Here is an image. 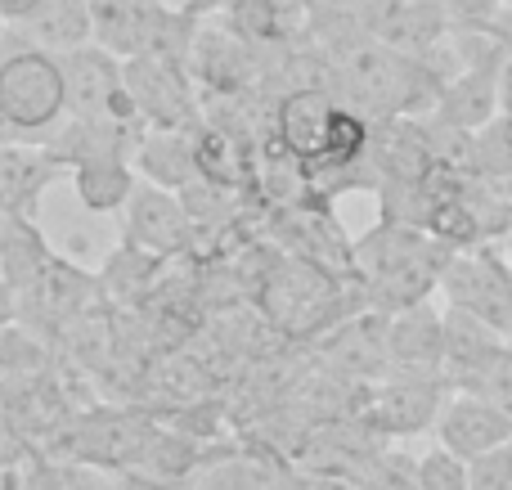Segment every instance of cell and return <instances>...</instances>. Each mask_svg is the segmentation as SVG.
Instances as JSON below:
<instances>
[{
	"label": "cell",
	"instance_id": "34",
	"mask_svg": "<svg viewBox=\"0 0 512 490\" xmlns=\"http://www.w3.org/2000/svg\"><path fill=\"white\" fill-rule=\"evenodd\" d=\"M481 36H486V41H495L499 50H504L508 59H512V5H499L495 14L486 18V27H481Z\"/></svg>",
	"mask_w": 512,
	"mask_h": 490
},
{
	"label": "cell",
	"instance_id": "10",
	"mask_svg": "<svg viewBox=\"0 0 512 490\" xmlns=\"http://www.w3.org/2000/svg\"><path fill=\"white\" fill-rule=\"evenodd\" d=\"M194 216L185 212L180 194L153 185V180H135L131 198H126V243H135L149 257H176L194 239Z\"/></svg>",
	"mask_w": 512,
	"mask_h": 490
},
{
	"label": "cell",
	"instance_id": "23",
	"mask_svg": "<svg viewBox=\"0 0 512 490\" xmlns=\"http://www.w3.org/2000/svg\"><path fill=\"white\" fill-rule=\"evenodd\" d=\"M90 27H95V45L113 54H135L140 50V14L144 0H86Z\"/></svg>",
	"mask_w": 512,
	"mask_h": 490
},
{
	"label": "cell",
	"instance_id": "30",
	"mask_svg": "<svg viewBox=\"0 0 512 490\" xmlns=\"http://www.w3.org/2000/svg\"><path fill=\"white\" fill-rule=\"evenodd\" d=\"M463 473H468V490H512V441L463 459Z\"/></svg>",
	"mask_w": 512,
	"mask_h": 490
},
{
	"label": "cell",
	"instance_id": "25",
	"mask_svg": "<svg viewBox=\"0 0 512 490\" xmlns=\"http://www.w3.org/2000/svg\"><path fill=\"white\" fill-rule=\"evenodd\" d=\"M274 459H252V455H230L216 459L207 473H198L194 490H265L274 477Z\"/></svg>",
	"mask_w": 512,
	"mask_h": 490
},
{
	"label": "cell",
	"instance_id": "38",
	"mask_svg": "<svg viewBox=\"0 0 512 490\" xmlns=\"http://www.w3.org/2000/svg\"><path fill=\"white\" fill-rule=\"evenodd\" d=\"M499 113L512 117V59L504 63V86H499Z\"/></svg>",
	"mask_w": 512,
	"mask_h": 490
},
{
	"label": "cell",
	"instance_id": "12",
	"mask_svg": "<svg viewBox=\"0 0 512 490\" xmlns=\"http://www.w3.org/2000/svg\"><path fill=\"white\" fill-rule=\"evenodd\" d=\"M382 342H387V374H441L445 329L432 297L414 306H400V311H387Z\"/></svg>",
	"mask_w": 512,
	"mask_h": 490
},
{
	"label": "cell",
	"instance_id": "4",
	"mask_svg": "<svg viewBox=\"0 0 512 490\" xmlns=\"http://www.w3.org/2000/svg\"><path fill=\"white\" fill-rule=\"evenodd\" d=\"M441 297L445 306L486 320L495 333L512 338V266L495 243H477V248H454L441 270Z\"/></svg>",
	"mask_w": 512,
	"mask_h": 490
},
{
	"label": "cell",
	"instance_id": "41",
	"mask_svg": "<svg viewBox=\"0 0 512 490\" xmlns=\"http://www.w3.org/2000/svg\"><path fill=\"white\" fill-rule=\"evenodd\" d=\"M504 257H508V266H512V230L504 234Z\"/></svg>",
	"mask_w": 512,
	"mask_h": 490
},
{
	"label": "cell",
	"instance_id": "37",
	"mask_svg": "<svg viewBox=\"0 0 512 490\" xmlns=\"http://www.w3.org/2000/svg\"><path fill=\"white\" fill-rule=\"evenodd\" d=\"M18 320V293L0 279V324H14Z\"/></svg>",
	"mask_w": 512,
	"mask_h": 490
},
{
	"label": "cell",
	"instance_id": "31",
	"mask_svg": "<svg viewBox=\"0 0 512 490\" xmlns=\"http://www.w3.org/2000/svg\"><path fill=\"white\" fill-rule=\"evenodd\" d=\"M418 486L423 490H468V473H463V459L450 455L445 446L427 450L418 459Z\"/></svg>",
	"mask_w": 512,
	"mask_h": 490
},
{
	"label": "cell",
	"instance_id": "42",
	"mask_svg": "<svg viewBox=\"0 0 512 490\" xmlns=\"http://www.w3.org/2000/svg\"><path fill=\"white\" fill-rule=\"evenodd\" d=\"M5 27H9V23H5V14H0V36H5Z\"/></svg>",
	"mask_w": 512,
	"mask_h": 490
},
{
	"label": "cell",
	"instance_id": "28",
	"mask_svg": "<svg viewBox=\"0 0 512 490\" xmlns=\"http://www.w3.org/2000/svg\"><path fill=\"white\" fill-rule=\"evenodd\" d=\"M355 477L369 490H423L418 486V459H409L405 450H387V446L373 450L369 464Z\"/></svg>",
	"mask_w": 512,
	"mask_h": 490
},
{
	"label": "cell",
	"instance_id": "26",
	"mask_svg": "<svg viewBox=\"0 0 512 490\" xmlns=\"http://www.w3.org/2000/svg\"><path fill=\"white\" fill-rule=\"evenodd\" d=\"M459 387H463V392L486 396L495 410H504L512 419V342H499V347L490 351V356L481 360V365L472 369Z\"/></svg>",
	"mask_w": 512,
	"mask_h": 490
},
{
	"label": "cell",
	"instance_id": "24",
	"mask_svg": "<svg viewBox=\"0 0 512 490\" xmlns=\"http://www.w3.org/2000/svg\"><path fill=\"white\" fill-rule=\"evenodd\" d=\"M194 158H198V176L212 180V185H225V189L239 185L243 167H248L239 144H234V135L225 131V126H212V122H203L194 131Z\"/></svg>",
	"mask_w": 512,
	"mask_h": 490
},
{
	"label": "cell",
	"instance_id": "21",
	"mask_svg": "<svg viewBox=\"0 0 512 490\" xmlns=\"http://www.w3.org/2000/svg\"><path fill=\"white\" fill-rule=\"evenodd\" d=\"M292 5L297 0H221L216 14H225V27L261 54L292 41Z\"/></svg>",
	"mask_w": 512,
	"mask_h": 490
},
{
	"label": "cell",
	"instance_id": "46",
	"mask_svg": "<svg viewBox=\"0 0 512 490\" xmlns=\"http://www.w3.org/2000/svg\"><path fill=\"white\" fill-rule=\"evenodd\" d=\"M99 490H104V486H99Z\"/></svg>",
	"mask_w": 512,
	"mask_h": 490
},
{
	"label": "cell",
	"instance_id": "39",
	"mask_svg": "<svg viewBox=\"0 0 512 490\" xmlns=\"http://www.w3.org/2000/svg\"><path fill=\"white\" fill-rule=\"evenodd\" d=\"M36 0H0V14H5V23H18V18L32 9Z\"/></svg>",
	"mask_w": 512,
	"mask_h": 490
},
{
	"label": "cell",
	"instance_id": "13",
	"mask_svg": "<svg viewBox=\"0 0 512 490\" xmlns=\"http://www.w3.org/2000/svg\"><path fill=\"white\" fill-rule=\"evenodd\" d=\"M436 441H441L450 455L472 459V455H481V450L512 441V419L504 410H495L486 396L454 387V396H445L441 414H436Z\"/></svg>",
	"mask_w": 512,
	"mask_h": 490
},
{
	"label": "cell",
	"instance_id": "15",
	"mask_svg": "<svg viewBox=\"0 0 512 490\" xmlns=\"http://www.w3.org/2000/svg\"><path fill=\"white\" fill-rule=\"evenodd\" d=\"M63 162L54 158L45 144H23L5 140L0 144V216L5 212H27L36 216L41 194L63 176Z\"/></svg>",
	"mask_w": 512,
	"mask_h": 490
},
{
	"label": "cell",
	"instance_id": "43",
	"mask_svg": "<svg viewBox=\"0 0 512 490\" xmlns=\"http://www.w3.org/2000/svg\"><path fill=\"white\" fill-rule=\"evenodd\" d=\"M499 5H512V0H499Z\"/></svg>",
	"mask_w": 512,
	"mask_h": 490
},
{
	"label": "cell",
	"instance_id": "11",
	"mask_svg": "<svg viewBox=\"0 0 512 490\" xmlns=\"http://www.w3.org/2000/svg\"><path fill=\"white\" fill-rule=\"evenodd\" d=\"M95 297H99L95 275L77 270L63 257H50V266L41 270V279L18 297V320L36 324V329H72Z\"/></svg>",
	"mask_w": 512,
	"mask_h": 490
},
{
	"label": "cell",
	"instance_id": "18",
	"mask_svg": "<svg viewBox=\"0 0 512 490\" xmlns=\"http://www.w3.org/2000/svg\"><path fill=\"white\" fill-rule=\"evenodd\" d=\"M194 131H153V126H144L140 149H135V176L153 180V185L171 189V194L203 180L194 158Z\"/></svg>",
	"mask_w": 512,
	"mask_h": 490
},
{
	"label": "cell",
	"instance_id": "7",
	"mask_svg": "<svg viewBox=\"0 0 512 490\" xmlns=\"http://www.w3.org/2000/svg\"><path fill=\"white\" fill-rule=\"evenodd\" d=\"M63 90H68V117H95V122H140L126 90L122 54L86 41L77 50L59 54Z\"/></svg>",
	"mask_w": 512,
	"mask_h": 490
},
{
	"label": "cell",
	"instance_id": "27",
	"mask_svg": "<svg viewBox=\"0 0 512 490\" xmlns=\"http://www.w3.org/2000/svg\"><path fill=\"white\" fill-rule=\"evenodd\" d=\"M477 180H512V117L495 113L486 126H477Z\"/></svg>",
	"mask_w": 512,
	"mask_h": 490
},
{
	"label": "cell",
	"instance_id": "1",
	"mask_svg": "<svg viewBox=\"0 0 512 490\" xmlns=\"http://www.w3.org/2000/svg\"><path fill=\"white\" fill-rule=\"evenodd\" d=\"M333 77L342 86L346 104H355L364 117L387 122V117H423L436 108V95L445 86V68L414 54H400L373 36L333 45Z\"/></svg>",
	"mask_w": 512,
	"mask_h": 490
},
{
	"label": "cell",
	"instance_id": "35",
	"mask_svg": "<svg viewBox=\"0 0 512 490\" xmlns=\"http://www.w3.org/2000/svg\"><path fill=\"white\" fill-rule=\"evenodd\" d=\"M301 490H369V486L346 473H310V468H301Z\"/></svg>",
	"mask_w": 512,
	"mask_h": 490
},
{
	"label": "cell",
	"instance_id": "5",
	"mask_svg": "<svg viewBox=\"0 0 512 490\" xmlns=\"http://www.w3.org/2000/svg\"><path fill=\"white\" fill-rule=\"evenodd\" d=\"M122 72L144 126H153V131H194V126H203L198 81L185 63H171L162 54H126Z\"/></svg>",
	"mask_w": 512,
	"mask_h": 490
},
{
	"label": "cell",
	"instance_id": "22",
	"mask_svg": "<svg viewBox=\"0 0 512 490\" xmlns=\"http://www.w3.org/2000/svg\"><path fill=\"white\" fill-rule=\"evenodd\" d=\"M68 176H72V189H77V203L95 216L126 207L135 180H140L131 158H86L77 167H68Z\"/></svg>",
	"mask_w": 512,
	"mask_h": 490
},
{
	"label": "cell",
	"instance_id": "40",
	"mask_svg": "<svg viewBox=\"0 0 512 490\" xmlns=\"http://www.w3.org/2000/svg\"><path fill=\"white\" fill-rule=\"evenodd\" d=\"M18 486V473H0V490H14Z\"/></svg>",
	"mask_w": 512,
	"mask_h": 490
},
{
	"label": "cell",
	"instance_id": "19",
	"mask_svg": "<svg viewBox=\"0 0 512 490\" xmlns=\"http://www.w3.org/2000/svg\"><path fill=\"white\" fill-rule=\"evenodd\" d=\"M50 257L54 252L45 248V234H41V225H36V216H27V212L0 216V279H5L18 297L41 279Z\"/></svg>",
	"mask_w": 512,
	"mask_h": 490
},
{
	"label": "cell",
	"instance_id": "9",
	"mask_svg": "<svg viewBox=\"0 0 512 490\" xmlns=\"http://www.w3.org/2000/svg\"><path fill=\"white\" fill-rule=\"evenodd\" d=\"M445 392V374H387L369 401V428L378 437H418L436 428Z\"/></svg>",
	"mask_w": 512,
	"mask_h": 490
},
{
	"label": "cell",
	"instance_id": "17",
	"mask_svg": "<svg viewBox=\"0 0 512 490\" xmlns=\"http://www.w3.org/2000/svg\"><path fill=\"white\" fill-rule=\"evenodd\" d=\"M333 104H337V95L328 86H297L283 95L279 113H274V126H279V144L288 158H297V162L315 158Z\"/></svg>",
	"mask_w": 512,
	"mask_h": 490
},
{
	"label": "cell",
	"instance_id": "14",
	"mask_svg": "<svg viewBox=\"0 0 512 490\" xmlns=\"http://www.w3.org/2000/svg\"><path fill=\"white\" fill-rule=\"evenodd\" d=\"M189 72L198 86L221 90V95H239V90L256 86V50L243 36H234L230 27H198L194 50H189Z\"/></svg>",
	"mask_w": 512,
	"mask_h": 490
},
{
	"label": "cell",
	"instance_id": "32",
	"mask_svg": "<svg viewBox=\"0 0 512 490\" xmlns=\"http://www.w3.org/2000/svg\"><path fill=\"white\" fill-rule=\"evenodd\" d=\"M436 5H441V14L450 18L454 32H481L486 18L499 9V0H436Z\"/></svg>",
	"mask_w": 512,
	"mask_h": 490
},
{
	"label": "cell",
	"instance_id": "36",
	"mask_svg": "<svg viewBox=\"0 0 512 490\" xmlns=\"http://www.w3.org/2000/svg\"><path fill=\"white\" fill-rule=\"evenodd\" d=\"M265 490H301V468H283V464H279Z\"/></svg>",
	"mask_w": 512,
	"mask_h": 490
},
{
	"label": "cell",
	"instance_id": "45",
	"mask_svg": "<svg viewBox=\"0 0 512 490\" xmlns=\"http://www.w3.org/2000/svg\"><path fill=\"white\" fill-rule=\"evenodd\" d=\"M14 490H23V486H14Z\"/></svg>",
	"mask_w": 512,
	"mask_h": 490
},
{
	"label": "cell",
	"instance_id": "8",
	"mask_svg": "<svg viewBox=\"0 0 512 490\" xmlns=\"http://www.w3.org/2000/svg\"><path fill=\"white\" fill-rule=\"evenodd\" d=\"M364 36L391 45L400 54H414V59H432V50H445V41L454 36L450 18L441 14L436 0H364ZM441 68V63H436ZM450 77V72H445Z\"/></svg>",
	"mask_w": 512,
	"mask_h": 490
},
{
	"label": "cell",
	"instance_id": "3",
	"mask_svg": "<svg viewBox=\"0 0 512 490\" xmlns=\"http://www.w3.org/2000/svg\"><path fill=\"white\" fill-rule=\"evenodd\" d=\"M68 117L59 54L36 50L18 36H0V131L5 140L41 144Z\"/></svg>",
	"mask_w": 512,
	"mask_h": 490
},
{
	"label": "cell",
	"instance_id": "29",
	"mask_svg": "<svg viewBox=\"0 0 512 490\" xmlns=\"http://www.w3.org/2000/svg\"><path fill=\"white\" fill-rule=\"evenodd\" d=\"M45 365L41 342L27 329H14V324H0V378L14 374H36Z\"/></svg>",
	"mask_w": 512,
	"mask_h": 490
},
{
	"label": "cell",
	"instance_id": "44",
	"mask_svg": "<svg viewBox=\"0 0 512 490\" xmlns=\"http://www.w3.org/2000/svg\"><path fill=\"white\" fill-rule=\"evenodd\" d=\"M0 144H5V131H0Z\"/></svg>",
	"mask_w": 512,
	"mask_h": 490
},
{
	"label": "cell",
	"instance_id": "6",
	"mask_svg": "<svg viewBox=\"0 0 512 490\" xmlns=\"http://www.w3.org/2000/svg\"><path fill=\"white\" fill-rule=\"evenodd\" d=\"M454 36H459V45H463V59H459V68L445 77L432 117L477 131V126H486L490 117L499 113V86H504L508 54L499 50L495 41H486L481 32H454Z\"/></svg>",
	"mask_w": 512,
	"mask_h": 490
},
{
	"label": "cell",
	"instance_id": "33",
	"mask_svg": "<svg viewBox=\"0 0 512 490\" xmlns=\"http://www.w3.org/2000/svg\"><path fill=\"white\" fill-rule=\"evenodd\" d=\"M32 459H36L32 441H27L9 419H0V473H23Z\"/></svg>",
	"mask_w": 512,
	"mask_h": 490
},
{
	"label": "cell",
	"instance_id": "2",
	"mask_svg": "<svg viewBox=\"0 0 512 490\" xmlns=\"http://www.w3.org/2000/svg\"><path fill=\"white\" fill-rule=\"evenodd\" d=\"M450 252L454 248H445L441 239H432L418 225L378 221L351 248V261L364 279V293L378 302V311H400V306L427 302L436 293Z\"/></svg>",
	"mask_w": 512,
	"mask_h": 490
},
{
	"label": "cell",
	"instance_id": "20",
	"mask_svg": "<svg viewBox=\"0 0 512 490\" xmlns=\"http://www.w3.org/2000/svg\"><path fill=\"white\" fill-rule=\"evenodd\" d=\"M441 329H445V356H441V374L450 387H459L499 342H508L504 333H495L486 320L459 311V306H445L441 311Z\"/></svg>",
	"mask_w": 512,
	"mask_h": 490
},
{
	"label": "cell",
	"instance_id": "16",
	"mask_svg": "<svg viewBox=\"0 0 512 490\" xmlns=\"http://www.w3.org/2000/svg\"><path fill=\"white\" fill-rule=\"evenodd\" d=\"M9 36L36 45V50L68 54L77 45L95 41V27H90L86 0H36L18 23H9Z\"/></svg>",
	"mask_w": 512,
	"mask_h": 490
}]
</instances>
